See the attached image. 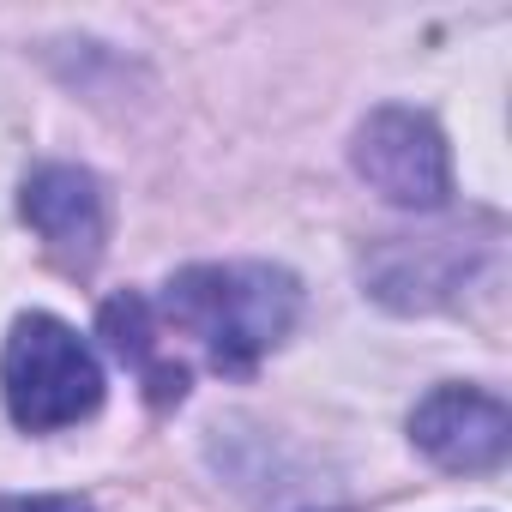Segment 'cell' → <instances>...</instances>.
<instances>
[{
	"label": "cell",
	"mask_w": 512,
	"mask_h": 512,
	"mask_svg": "<svg viewBox=\"0 0 512 512\" xmlns=\"http://www.w3.org/2000/svg\"><path fill=\"white\" fill-rule=\"evenodd\" d=\"M506 434H512V416L482 386H440L410 416V440L452 476L494 470L506 458Z\"/></svg>",
	"instance_id": "5"
},
{
	"label": "cell",
	"mask_w": 512,
	"mask_h": 512,
	"mask_svg": "<svg viewBox=\"0 0 512 512\" xmlns=\"http://www.w3.org/2000/svg\"><path fill=\"white\" fill-rule=\"evenodd\" d=\"M0 512H91L79 494H0Z\"/></svg>",
	"instance_id": "7"
},
{
	"label": "cell",
	"mask_w": 512,
	"mask_h": 512,
	"mask_svg": "<svg viewBox=\"0 0 512 512\" xmlns=\"http://www.w3.org/2000/svg\"><path fill=\"white\" fill-rule=\"evenodd\" d=\"M356 175L380 199H392V205L440 211L452 199V151H446V133L434 127V115L404 109V103H386L356 133Z\"/></svg>",
	"instance_id": "3"
},
{
	"label": "cell",
	"mask_w": 512,
	"mask_h": 512,
	"mask_svg": "<svg viewBox=\"0 0 512 512\" xmlns=\"http://www.w3.org/2000/svg\"><path fill=\"white\" fill-rule=\"evenodd\" d=\"M25 223L43 235V247L67 272H91L103 260V241H109V199L103 181L79 163H43L25 193H19Z\"/></svg>",
	"instance_id": "4"
},
{
	"label": "cell",
	"mask_w": 512,
	"mask_h": 512,
	"mask_svg": "<svg viewBox=\"0 0 512 512\" xmlns=\"http://www.w3.org/2000/svg\"><path fill=\"white\" fill-rule=\"evenodd\" d=\"M0 398H7V416L31 434L73 428L103 404V362L67 320L19 314L0 350Z\"/></svg>",
	"instance_id": "2"
},
{
	"label": "cell",
	"mask_w": 512,
	"mask_h": 512,
	"mask_svg": "<svg viewBox=\"0 0 512 512\" xmlns=\"http://www.w3.org/2000/svg\"><path fill=\"white\" fill-rule=\"evenodd\" d=\"M103 338H109V350L145 380V392L157 398V404H181V392H187V368L175 362V356H163V332H157V308L145 302V296H115V302H103Z\"/></svg>",
	"instance_id": "6"
},
{
	"label": "cell",
	"mask_w": 512,
	"mask_h": 512,
	"mask_svg": "<svg viewBox=\"0 0 512 512\" xmlns=\"http://www.w3.org/2000/svg\"><path fill=\"white\" fill-rule=\"evenodd\" d=\"M181 338L205 350L217 374H253L296 326L302 284L266 260H205L163 284L157 308Z\"/></svg>",
	"instance_id": "1"
}]
</instances>
